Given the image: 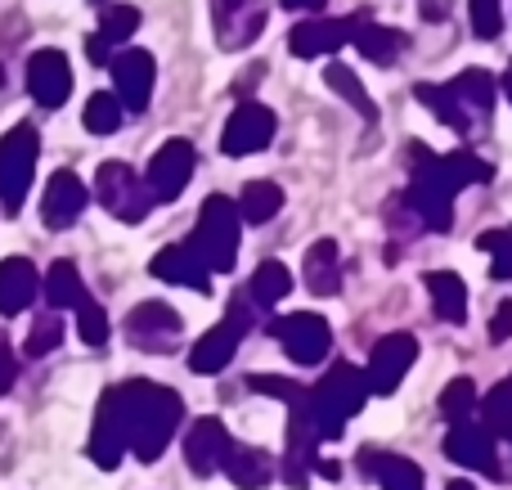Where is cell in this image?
Listing matches in <instances>:
<instances>
[{
    "label": "cell",
    "mask_w": 512,
    "mask_h": 490,
    "mask_svg": "<svg viewBox=\"0 0 512 490\" xmlns=\"http://www.w3.org/2000/svg\"><path fill=\"white\" fill-rule=\"evenodd\" d=\"M364 401H369L364 374L351 360H337V365L310 387V414H315V423H319V437L337 441L346 432V423L364 410Z\"/></svg>",
    "instance_id": "2"
},
{
    "label": "cell",
    "mask_w": 512,
    "mask_h": 490,
    "mask_svg": "<svg viewBox=\"0 0 512 490\" xmlns=\"http://www.w3.org/2000/svg\"><path fill=\"white\" fill-rule=\"evenodd\" d=\"M81 122H86L90 135H113L117 126H122V99L108 95V90L90 95V99H86V113H81Z\"/></svg>",
    "instance_id": "37"
},
{
    "label": "cell",
    "mask_w": 512,
    "mask_h": 490,
    "mask_svg": "<svg viewBox=\"0 0 512 490\" xmlns=\"http://www.w3.org/2000/svg\"><path fill=\"white\" fill-rule=\"evenodd\" d=\"M301 284L315 297H333L342 288V248L337 239H315L306 248V261H301Z\"/></svg>",
    "instance_id": "24"
},
{
    "label": "cell",
    "mask_w": 512,
    "mask_h": 490,
    "mask_svg": "<svg viewBox=\"0 0 512 490\" xmlns=\"http://www.w3.org/2000/svg\"><path fill=\"white\" fill-rule=\"evenodd\" d=\"M477 248L490 257V275L512 284V225H504V230H486L477 239Z\"/></svg>",
    "instance_id": "38"
},
{
    "label": "cell",
    "mask_w": 512,
    "mask_h": 490,
    "mask_svg": "<svg viewBox=\"0 0 512 490\" xmlns=\"http://www.w3.org/2000/svg\"><path fill=\"white\" fill-rule=\"evenodd\" d=\"M72 315H77V333H81V338H86L90 347H104V342H108V315H104V306H99L95 297H86V302H81Z\"/></svg>",
    "instance_id": "40"
},
{
    "label": "cell",
    "mask_w": 512,
    "mask_h": 490,
    "mask_svg": "<svg viewBox=\"0 0 512 490\" xmlns=\"http://www.w3.org/2000/svg\"><path fill=\"white\" fill-rule=\"evenodd\" d=\"M508 338H512V297L499 302L495 315H490V342H508Z\"/></svg>",
    "instance_id": "44"
},
{
    "label": "cell",
    "mask_w": 512,
    "mask_h": 490,
    "mask_svg": "<svg viewBox=\"0 0 512 490\" xmlns=\"http://www.w3.org/2000/svg\"><path fill=\"white\" fill-rule=\"evenodd\" d=\"M248 387H252V392H261V396H279L283 405L297 401V396L306 392V387L292 383V378H270V374H265V378H261V374H252V378H248Z\"/></svg>",
    "instance_id": "43"
},
{
    "label": "cell",
    "mask_w": 512,
    "mask_h": 490,
    "mask_svg": "<svg viewBox=\"0 0 512 490\" xmlns=\"http://www.w3.org/2000/svg\"><path fill=\"white\" fill-rule=\"evenodd\" d=\"M414 95H418V104H427L436 117H441L450 131H459V135H472V117H468V108L459 104V95H454L450 86H436V81H418L414 86Z\"/></svg>",
    "instance_id": "30"
},
{
    "label": "cell",
    "mask_w": 512,
    "mask_h": 490,
    "mask_svg": "<svg viewBox=\"0 0 512 490\" xmlns=\"http://www.w3.org/2000/svg\"><path fill=\"white\" fill-rule=\"evenodd\" d=\"M445 455H450L454 464L472 468V473L490 477V482L504 477V468H499V437L477 419V414L463 423H450V432H445Z\"/></svg>",
    "instance_id": "11"
},
{
    "label": "cell",
    "mask_w": 512,
    "mask_h": 490,
    "mask_svg": "<svg viewBox=\"0 0 512 490\" xmlns=\"http://www.w3.org/2000/svg\"><path fill=\"white\" fill-rule=\"evenodd\" d=\"M86 203H90V189L81 185L77 171L63 167V171H54L41 194V221L50 225V230H68V225L86 212Z\"/></svg>",
    "instance_id": "19"
},
{
    "label": "cell",
    "mask_w": 512,
    "mask_h": 490,
    "mask_svg": "<svg viewBox=\"0 0 512 490\" xmlns=\"http://www.w3.org/2000/svg\"><path fill=\"white\" fill-rule=\"evenodd\" d=\"M499 86H504V95H508V104H512V63H508V72H504V81H499Z\"/></svg>",
    "instance_id": "49"
},
{
    "label": "cell",
    "mask_w": 512,
    "mask_h": 490,
    "mask_svg": "<svg viewBox=\"0 0 512 490\" xmlns=\"http://www.w3.org/2000/svg\"><path fill=\"white\" fill-rule=\"evenodd\" d=\"M180 419H185L180 392H171L162 383H144V378L117 383L99 396L95 428H90V459L99 468H117L122 455L153 464L171 446Z\"/></svg>",
    "instance_id": "1"
},
{
    "label": "cell",
    "mask_w": 512,
    "mask_h": 490,
    "mask_svg": "<svg viewBox=\"0 0 512 490\" xmlns=\"http://www.w3.org/2000/svg\"><path fill=\"white\" fill-rule=\"evenodd\" d=\"M108 68H113V95L122 99V108H131V113H144L153 99V77H158V68H153V54L149 50H122L108 59Z\"/></svg>",
    "instance_id": "18"
},
{
    "label": "cell",
    "mask_w": 512,
    "mask_h": 490,
    "mask_svg": "<svg viewBox=\"0 0 512 490\" xmlns=\"http://www.w3.org/2000/svg\"><path fill=\"white\" fill-rule=\"evenodd\" d=\"M477 410H481V423H486L499 441H508V446H512V374L481 396Z\"/></svg>",
    "instance_id": "34"
},
{
    "label": "cell",
    "mask_w": 512,
    "mask_h": 490,
    "mask_svg": "<svg viewBox=\"0 0 512 490\" xmlns=\"http://www.w3.org/2000/svg\"><path fill=\"white\" fill-rule=\"evenodd\" d=\"M265 0H212V23L221 50H248L256 36L265 32Z\"/></svg>",
    "instance_id": "14"
},
{
    "label": "cell",
    "mask_w": 512,
    "mask_h": 490,
    "mask_svg": "<svg viewBox=\"0 0 512 490\" xmlns=\"http://www.w3.org/2000/svg\"><path fill=\"white\" fill-rule=\"evenodd\" d=\"M355 464H360V473L369 477V482H378L382 490H423L427 486L423 468H418L409 455H396V450L364 446Z\"/></svg>",
    "instance_id": "21"
},
{
    "label": "cell",
    "mask_w": 512,
    "mask_h": 490,
    "mask_svg": "<svg viewBox=\"0 0 512 490\" xmlns=\"http://www.w3.org/2000/svg\"><path fill=\"white\" fill-rule=\"evenodd\" d=\"M427 293H432V315L441 324H468V284L454 270H427Z\"/></svg>",
    "instance_id": "26"
},
{
    "label": "cell",
    "mask_w": 512,
    "mask_h": 490,
    "mask_svg": "<svg viewBox=\"0 0 512 490\" xmlns=\"http://www.w3.org/2000/svg\"><path fill=\"white\" fill-rule=\"evenodd\" d=\"M319 446H324V437H319V423L315 414H310V387L297 396V401H288V450H283V482L292 490H306L310 486V473H315L319 464Z\"/></svg>",
    "instance_id": "8"
},
{
    "label": "cell",
    "mask_w": 512,
    "mask_h": 490,
    "mask_svg": "<svg viewBox=\"0 0 512 490\" xmlns=\"http://www.w3.org/2000/svg\"><path fill=\"white\" fill-rule=\"evenodd\" d=\"M0 86H5V68H0Z\"/></svg>",
    "instance_id": "51"
},
{
    "label": "cell",
    "mask_w": 512,
    "mask_h": 490,
    "mask_svg": "<svg viewBox=\"0 0 512 490\" xmlns=\"http://www.w3.org/2000/svg\"><path fill=\"white\" fill-rule=\"evenodd\" d=\"M45 297H50L54 311H77L90 293H86V279H81V270L72 266V261H54L50 275H45Z\"/></svg>",
    "instance_id": "31"
},
{
    "label": "cell",
    "mask_w": 512,
    "mask_h": 490,
    "mask_svg": "<svg viewBox=\"0 0 512 490\" xmlns=\"http://www.w3.org/2000/svg\"><path fill=\"white\" fill-rule=\"evenodd\" d=\"M355 18H360V9H355L351 18H324V14L301 18V23L288 32V50L297 54V59H324V54H337L342 45H351Z\"/></svg>",
    "instance_id": "15"
},
{
    "label": "cell",
    "mask_w": 512,
    "mask_h": 490,
    "mask_svg": "<svg viewBox=\"0 0 512 490\" xmlns=\"http://www.w3.org/2000/svg\"><path fill=\"white\" fill-rule=\"evenodd\" d=\"M477 405H481V396H477V383H472V378H454V383H445V392H441V419L445 423L472 419Z\"/></svg>",
    "instance_id": "36"
},
{
    "label": "cell",
    "mask_w": 512,
    "mask_h": 490,
    "mask_svg": "<svg viewBox=\"0 0 512 490\" xmlns=\"http://www.w3.org/2000/svg\"><path fill=\"white\" fill-rule=\"evenodd\" d=\"M283 212V189L274 180H248L239 194V216L248 225H265Z\"/></svg>",
    "instance_id": "32"
},
{
    "label": "cell",
    "mask_w": 512,
    "mask_h": 490,
    "mask_svg": "<svg viewBox=\"0 0 512 490\" xmlns=\"http://www.w3.org/2000/svg\"><path fill=\"white\" fill-rule=\"evenodd\" d=\"M36 153H41V135L32 126H14V131L0 140V207L9 216L23 212V198L27 185H32V171H36Z\"/></svg>",
    "instance_id": "9"
},
{
    "label": "cell",
    "mask_w": 512,
    "mask_h": 490,
    "mask_svg": "<svg viewBox=\"0 0 512 490\" xmlns=\"http://www.w3.org/2000/svg\"><path fill=\"white\" fill-rule=\"evenodd\" d=\"M230 446H234V437L225 432L221 419H212V414H207V419H194V428L185 432V464L194 468L198 477H212V473H221Z\"/></svg>",
    "instance_id": "20"
},
{
    "label": "cell",
    "mask_w": 512,
    "mask_h": 490,
    "mask_svg": "<svg viewBox=\"0 0 512 490\" xmlns=\"http://www.w3.org/2000/svg\"><path fill=\"white\" fill-rule=\"evenodd\" d=\"M126 338L135 351H149V356H171L185 338V320H180L176 306L167 302H140L126 315Z\"/></svg>",
    "instance_id": "10"
},
{
    "label": "cell",
    "mask_w": 512,
    "mask_h": 490,
    "mask_svg": "<svg viewBox=\"0 0 512 490\" xmlns=\"http://www.w3.org/2000/svg\"><path fill=\"white\" fill-rule=\"evenodd\" d=\"M149 270H153V279H162V284L212 293V270L203 266V257H198L189 243H171V248H162L158 257L149 261Z\"/></svg>",
    "instance_id": "22"
},
{
    "label": "cell",
    "mask_w": 512,
    "mask_h": 490,
    "mask_svg": "<svg viewBox=\"0 0 512 490\" xmlns=\"http://www.w3.org/2000/svg\"><path fill=\"white\" fill-rule=\"evenodd\" d=\"M243 216H239V203H230L225 194H212L198 212V225H194V239L189 248L203 257V266L212 275H230L234 261H239V239H243Z\"/></svg>",
    "instance_id": "3"
},
{
    "label": "cell",
    "mask_w": 512,
    "mask_h": 490,
    "mask_svg": "<svg viewBox=\"0 0 512 490\" xmlns=\"http://www.w3.org/2000/svg\"><path fill=\"white\" fill-rule=\"evenodd\" d=\"M288 9H297V14H319V9L328 5V0H283Z\"/></svg>",
    "instance_id": "48"
},
{
    "label": "cell",
    "mask_w": 512,
    "mask_h": 490,
    "mask_svg": "<svg viewBox=\"0 0 512 490\" xmlns=\"http://www.w3.org/2000/svg\"><path fill=\"white\" fill-rule=\"evenodd\" d=\"M324 81H328V90H333V95H342L346 104L355 108V113H364L369 122H378V104L369 99V90L360 86V77H355L346 63H328V68H324Z\"/></svg>",
    "instance_id": "35"
},
{
    "label": "cell",
    "mask_w": 512,
    "mask_h": 490,
    "mask_svg": "<svg viewBox=\"0 0 512 490\" xmlns=\"http://www.w3.org/2000/svg\"><path fill=\"white\" fill-rule=\"evenodd\" d=\"M409 167H414V185H427L436 194L454 198L459 189L477 185L490 176V167L477 158L472 149H454V153H432L427 144H409Z\"/></svg>",
    "instance_id": "4"
},
{
    "label": "cell",
    "mask_w": 512,
    "mask_h": 490,
    "mask_svg": "<svg viewBox=\"0 0 512 490\" xmlns=\"http://www.w3.org/2000/svg\"><path fill=\"white\" fill-rule=\"evenodd\" d=\"M288 293H292L288 266H283V261H261V266H256V275H252V284H248V297H252L256 311H270V306H279Z\"/></svg>",
    "instance_id": "33"
},
{
    "label": "cell",
    "mask_w": 512,
    "mask_h": 490,
    "mask_svg": "<svg viewBox=\"0 0 512 490\" xmlns=\"http://www.w3.org/2000/svg\"><path fill=\"white\" fill-rule=\"evenodd\" d=\"M270 338L279 342L283 356L301 369L324 365L328 351H333V329H328V320L315 311H292V315L270 320Z\"/></svg>",
    "instance_id": "7"
},
{
    "label": "cell",
    "mask_w": 512,
    "mask_h": 490,
    "mask_svg": "<svg viewBox=\"0 0 512 490\" xmlns=\"http://www.w3.org/2000/svg\"><path fill=\"white\" fill-rule=\"evenodd\" d=\"M400 198L409 203V212L418 216V225H423L427 234H450V225H454V198L436 194V189H427V185H414V180H409V189Z\"/></svg>",
    "instance_id": "29"
},
{
    "label": "cell",
    "mask_w": 512,
    "mask_h": 490,
    "mask_svg": "<svg viewBox=\"0 0 512 490\" xmlns=\"http://www.w3.org/2000/svg\"><path fill=\"white\" fill-rule=\"evenodd\" d=\"M63 342V324L54 320V315H45V320H36L32 324V333H27V342H23V351L27 356H50L54 347Z\"/></svg>",
    "instance_id": "41"
},
{
    "label": "cell",
    "mask_w": 512,
    "mask_h": 490,
    "mask_svg": "<svg viewBox=\"0 0 512 490\" xmlns=\"http://www.w3.org/2000/svg\"><path fill=\"white\" fill-rule=\"evenodd\" d=\"M95 198L104 212H113L117 221H126V225H140L144 216L153 212V203H158L149 180H140L126 162H104V167L95 171Z\"/></svg>",
    "instance_id": "6"
},
{
    "label": "cell",
    "mask_w": 512,
    "mask_h": 490,
    "mask_svg": "<svg viewBox=\"0 0 512 490\" xmlns=\"http://www.w3.org/2000/svg\"><path fill=\"white\" fill-rule=\"evenodd\" d=\"M194 167H198V149L189 140H167L149 162V189L158 203H176L185 194V185L194 180Z\"/></svg>",
    "instance_id": "13"
},
{
    "label": "cell",
    "mask_w": 512,
    "mask_h": 490,
    "mask_svg": "<svg viewBox=\"0 0 512 490\" xmlns=\"http://www.w3.org/2000/svg\"><path fill=\"white\" fill-rule=\"evenodd\" d=\"M135 27H140V9L135 5H108L104 14H99V36H104L108 45L131 41Z\"/></svg>",
    "instance_id": "39"
},
{
    "label": "cell",
    "mask_w": 512,
    "mask_h": 490,
    "mask_svg": "<svg viewBox=\"0 0 512 490\" xmlns=\"http://www.w3.org/2000/svg\"><path fill=\"white\" fill-rule=\"evenodd\" d=\"M418 360V338L414 333H387V338L373 342L369 351V369H364V383L373 396H391L405 383L409 365Z\"/></svg>",
    "instance_id": "12"
},
{
    "label": "cell",
    "mask_w": 512,
    "mask_h": 490,
    "mask_svg": "<svg viewBox=\"0 0 512 490\" xmlns=\"http://www.w3.org/2000/svg\"><path fill=\"white\" fill-rule=\"evenodd\" d=\"M86 54H90V63H108V59H113V45H108L104 41V36H90V41H86Z\"/></svg>",
    "instance_id": "46"
},
{
    "label": "cell",
    "mask_w": 512,
    "mask_h": 490,
    "mask_svg": "<svg viewBox=\"0 0 512 490\" xmlns=\"http://www.w3.org/2000/svg\"><path fill=\"white\" fill-rule=\"evenodd\" d=\"M445 490H477V486H472V482H450Z\"/></svg>",
    "instance_id": "50"
},
{
    "label": "cell",
    "mask_w": 512,
    "mask_h": 490,
    "mask_svg": "<svg viewBox=\"0 0 512 490\" xmlns=\"http://www.w3.org/2000/svg\"><path fill=\"white\" fill-rule=\"evenodd\" d=\"M14 378H18V360H14V351H9L5 333H0V396L14 387Z\"/></svg>",
    "instance_id": "45"
},
{
    "label": "cell",
    "mask_w": 512,
    "mask_h": 490,
    "mask_svg": "<svg viewBox=\"0 0 512 490\" xmlns=\"http://www.w3.org/2000/svg\"><path fill=\"white\" fill-rule=\"evenodd\" d=\"M252 324H256V306H252L248 293H239L230 302V315L194 342V351H189V369H194V374H221V369L239 356V342L248 338Z\"/></svg>",
    "instance_id": "5"
},
{
    "label": "cell",
    "mask_w": 512,
    "mask_h": 490,
    "mask_svg": "<svg viewBox=\"0 0 512 490\" xmlns=\"http://www.w3.org/2000/svg\"><path fill=\"white\" fill-rule=\"evenodd\" d=\"M274 113L265 104H252V99H243L239 108L230 113V122H225L221 131V149L230 153V158H248V153H261L265 144L274 140Z\"/></svg>",
    "instance_id": "16"
},
{
    "label": "cell",
    "mask_w": 512,
    "mask_h": 490,
    "mask_svg": "<svg viewBox=\"0 0 512 490\" xmlns=\"http://www.w3.org/2000/svg\"><path fill=\"white\" fill-rule=\"evenodd\" d=\"M418 14H423L427 23H441V18L450 14V0H423V5H418Z\"/></svg>",
    "instance_id": "47"
},
{
    "label": "cell",
    "mask_w": 512,
    "mask_h": 490,
    "mask_svg": "<svg viewBox=\"0 0 512 490\" xmlns=\"http://www.w3.org/2000/svg\"><path fill=\"white\" fill-rule=\"evenodd\" d=\"M221 473L230 477V482L239 486V490H261V486L274 477V459L265 455V450L239 446V441H234L230 455H225V464H221Z\"/></svg>",
    "instance_id": "27"
},
{
    "label": "cell",
    "mask_w": 512,
    "mask_h": 490,
    "mask_svg": "<svg viewBox=\"0 0 512 490\" xmlns=\"http://www.w3.org/2000/svg\"><path fill=\"white\" fill-rule=\"evenodd\" d=\"M472 32L481 36V41H495L499 32H504V9H499V0H472Z\"/></svg>",
    "instance_id": "42"
},
{
    "label": "cell",
    "mask_w": 512,
    "mask_h": 490,
    "mask_svg": "<svg viewBox=\"0 0 512 490\" xmlns=\"http://www.w3.org/2000/svg\"><path fill=\"white\" fill-rule=\"evenodd\" d=\"M27 95L41 108H63L72 95V63L63 50H36L27 59Z\"/></svg>",
    "instance_id": "17"
},
{
    "label": "cell",
    "mask_w": 512,
    "mask_h": 490,
    "mask_svg": "<svg viewBox=\"0 0 512 490\" xmlns=\"http://www.w3.org/2000/svg\"><path fill=\"white\" fill-rule=\"evenodd\" d=\"M450 90L459 95V104L468 108L472 122H486L490 113H495V95H499V81L490 77L486 68H468L459 72V77L450 81Z\"/></svg>",
    "instance_id": "28"
},
{
    "label": "cell",
    "mask_w": 512,
    "mask_h": 490,
    "mask_svg": "<svg viewBox=\"0 0 512 490\" xmlns=\"http://www.w3.org/2000/svg\"><path fill=\"white\" fill-rule=\"evenodd\" d=\"M41 293V275L32 261L5 257L0 261V315H23Z\"/></svg>",
    "instance_id": "25"
},
{
    "label": "cell",
    "mask_w": 512,
    "mask_h": 490,
    "mask_svg": "<svg viewBox=\"0 0 512 490\" xmlns=\"http://www.w3.org/2000/svg\"><path fill=\"white\" fill-rule=\"evenodd\" d=\"M351 45L369 63H378V68H391V63L400 59V50H405V32H396V27H382L378 18L369 14V9H360V18H355V32H351Z\"/></svg>",
    "instance_id": "23"
}]
</instances>
